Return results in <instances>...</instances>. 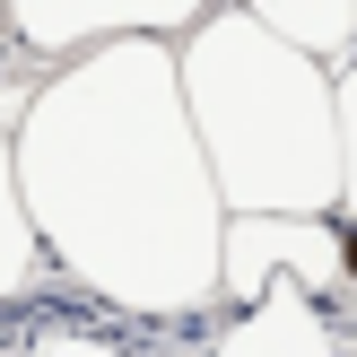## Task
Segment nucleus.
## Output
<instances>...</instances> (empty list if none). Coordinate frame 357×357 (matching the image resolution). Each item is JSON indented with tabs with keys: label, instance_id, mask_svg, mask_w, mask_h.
Listing matches in <instances>:
<instances>
[{
	"label": "nucleus",
	"instance_id": "nucleus-3",
	"mask_svg": "<svg viewBox=\"0 0 357 357\" xmlns=\"http://www.w3.org/2000/svg\"><path fill=\"white\" fill-rule=\"evenodd\" d=\"M0 9H9V26H17L26 52L79 61V52L131 44V35L174 44V35H192V26L209 17V0H0Z\"/></svg>",
	"mask_w": 357,
	"mask_h": 357
},
{
	"label": "nucleus",
	"instance_id": "nucleus-8",
	"mask_svg": "<svg viewBox=\"0 0 357 357\" xmlns=\"http://www.w3.org/2000/svg\"><path fill=\"white\" fill-rule=\"evenodd\" d=\"M331 114H340V218L357 227V61L331 70Z\"/></svg>",
	"mask_w": 357,
	"mask_h": 357
},
{
	"label": "nucleus",
	"instance_id": "nucleus-4",
	"mask_svg": "<svg viewBox=\"0 0 357 357\" xmlns=\"http://www.w3.org/2000/svg\"><path fill=\"white\" fill-rule=\"evenodd\" d=\"M305 288L323 305L340 288V253H331V218H227L218 236V296L253 305L261 288Z\"/></svg>",
	"mask_w": 357,
	"mask_h": 357
},
{
	"label": "nucleus",
	"instance_id": "nucleus-2",
	"mask_svg": "<svg viewBox=\"0 0 357 357\" xmlns=\"http://www.w3.org/2000/svg\"><path fill=\"white\" fill-rule=\"evenodd\" d=\"M174 79L227 218H340V114L323 61L261 35L244 9H209L174 44Z\"/></svg>",
	"mask_w": 357,
	"mask_h": 357
},
{
	"label": "nucleus",
	"instance_id": "nucleus-9",
	"mask_svg": "<svg viewBox=\"0 0 357 357\" xmlns=\"http://www.w3.org/2000/svg\"><path fill=\"white\" fill-rule=\"evenodd\" d=\"M9 357H131L122 340H105V331H79V323H52V331H35V340H17Z\"/></svg>",
	"mask_w": 357,
	"mask_h": 357
},
{
	"label": "nucleus",
	"instance_id": "nucleus-10",
	"mask_svg": "<svg viewBox=\"0 0 357 357\" xmlns=\"http://www.w3.org/2000/svg\"><path fill=\"white\" fill-rule=\"evenodd\" d=\"M331 253H340V288L357 296V227L349 218H331Z\"/></svg>",
	"mask_w": 357,
	"mask_h": 357
},
{
	"label": "nucleus",
	"instance_id": "nucleus-5",
	"mask_svg": "<svg viewBox=\"0 0 357 357\" xmlns=\"http://www.w3.org/2000/svg\"><path fill=\"white\" fill-rule=\"evenodd\" d=\"M209 357H340V331H331V314L314 305L305 288H261L253 305H236V323L218 331V349Z\"/></svg>",
	"mask_w": 357,
	"mask_h": 357
},
{
	"label": "nucleus",
	"instance_id": "nucleus-1",
	"mask_svg": "<svg viewBox=\"0 0 357 357\" xmlns=\"http://www.w3.org/2000/svg\"><path fill=\"white\" fill-rule=\"evenodd\" d=\"M17 201L87 296L139 323H183L218 305L227 209L183 114L174 44H96L26 96L9 131Z\"/></svg>",
	"mask_w": 357,
	"mask_h": 357
},
{
	"label": "nucleus",
	"instance_id": "nucleus-7",
	"mask_svg": "<svg viewBox=\"0 0 357 357\" xmlns=\"http://www.w3.org/2000/svg\"><path fill=\"white\" fill-rule=\"evenodd\" d=\"M44 279V244L26 227V201H17V166H9V131H0V305L35 296Z\"/></svg>",
	"mask_w": 357,
	"mask_h": 357
},
{
	"label": "nucleus",
	"instance_id": "nucleus-6",
	"mask_svg": "<svg viewBox=\"0 0 357 357\" xmlns=\"http://www.w3.org/2000/svg\"><path fill=\"white\" fill-rule=\"evenodd\" d=\"M236 9L253 17L261 35L296 44L305 61H323V70L357 61V0H236Z\"/></svg>",
	"mask_w": 357,
	"mask_h": 357
}]
</instances>
